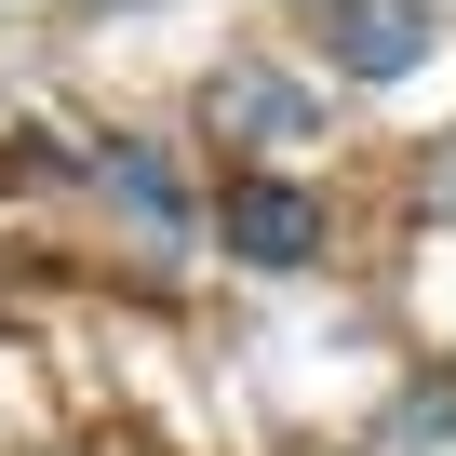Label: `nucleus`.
<instances>
[{"label":"nucleus","mask_w":456,"mask_h":456,"mask_svg":"<svg viewBox=\"0 0 456 456\" xmlns=\"http://www.w3.org/2000/svg\"><path fill=\"white\" fill-rule=\"evenodd\" d=\"M215 242L242 256V269H269V282L309 269V256H322V188H296V175H269V161L228 175V188H215Z\"/></svg>","instance_id":"obj_1"},{"label":"nucleus","mask_w":456,"mask_h":456,"mask_svg":"<svg viewBox=\"0 0 456 456\" xmlns=\"http://www.w3.org/2000/svg\"><path fill=\"white\" fill-rule=\"evenodd\" d=\"M309 121H322V94H309V81H282L269 54L201 68V134H215V148H309Z\"/></svg>","instance_id":"obj_2"},{"label":"nucleus","mask_w":456,"mask_h":456,"mask_svg":"<svg viewBox=\"0 0 456 456\" xmlns=\"http://www.w3.org/2000/svg\"><path fill=\"white\" fill-rule=\"evenodd\" d=\"M309 41H322V68H336V81H403V68H429V41H443V28H429V14H403V0H336Z\"/></svg>","instance_id":"obj_3"},{"label":"nucleus","mask_w":456,"mask_h":456,"mask_svg":"<svg viewBox=\"0 0 456 456\" xmlns=\"http://www.w3.org/2000/svg\"><path fill=\"white\" fill-rule=\"evenodd\" d=\"M94 188H108V201H121V215L148 228V242H161V256L188 242V188H175V161H161L148 134H108V148H94Z\"/></svg>","instance_id":"obj_4"},{"label":"nucleus","mask_w":456,"mask_h":456,"mask_svg":"<svg viewBox=\"0 0 456 456\" xmlns=\"http://www.w3.org/2000/svg\"><path fill=\"white\" fill-rule=\"evenodd\" d=\"M94 161H68L54 134H0V188H81Z\"/></svg>","instance_id":"obj_5"},{"label":"nucleus","mask_w":456,"mask_h":456,"mask_svg":"<svg viewBox=\"0 0 456 456\" xmlns=\"http://www.w3.org/2000/svg\"><path fill=\"white\" fill-rule=\"evenodd\" d=\"M416 443H456V389H443V376L389 403V456H416Z\"/></svg>","instance_id":"obj_6"},{"label":"nucleus","mask_w":456,"mask_h":456,"mask_svg":"<svg viewBox=\"0 0 456 456\" xmlns=\"http://www.w3.org/2000/svg\"><path fill=\"white\" fill-rule=\"evenodd\" d=\"M429 215H456V161H443V175H429Z\"/></svg>","instance_id":"obj_7"}]
</instances>
